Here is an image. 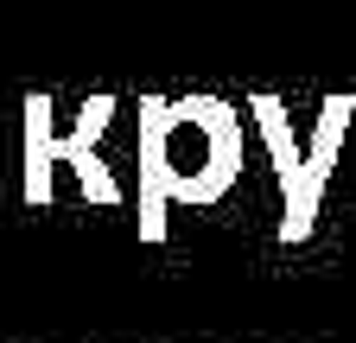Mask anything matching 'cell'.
I'll return each instance as SVG.
<instances>
[{
    "mask_svg": "<svg viewBox=\"0 0 356 343\" xmlns=\"http://www.w3.org/2000/svg\"><path fill=\"white\" fill-rule=\"evenodd\" d=\"M115 108H121L115 96H89L83 115H76V127H70V134H58V108H51V96H44V90H32V96L19 102V165H26L19 197H26L32 210H51V197H58V165L96 153V140L108 134Z\"/></svg>",
    "mask_w": 356,
    "mask_h": 343,
    "instance_id": "obj_2",
    "label": "cell"
},
{
    "mask_svg": "<svg viewBox=\"0 0 356 343\" xmlns=\"http://www.w3.org/2000/svg\"><path fill=\"white\" fill-rule=\"evenodd\" d=\"M350 121H356V96H325L318 102V127H312V140L299 147V185L280 197V242H305L312 229H318V210H325V185H331V172L343 159V134H350Z\"/></svg>",
    "mask_w": 356,
    "mask_h": 343,
    "instance_id": "obj_3",
    "label": "cell"
},
{
    "mask_svg": "<svg viewBox=\"0 0 356 343\" xmlns=\"http://www.w3.org/2000/svg\"><path fill=\"white\" fill-rule=\"evenodd\" d=\"M242 178V115L222 96H140V242H165V203H222Z\"/></svg>",
    "mask_w": 356,
    "mask_h": 343,
    "instance_id": "obj_1",
    "label": "cell"
}]
</instances>
